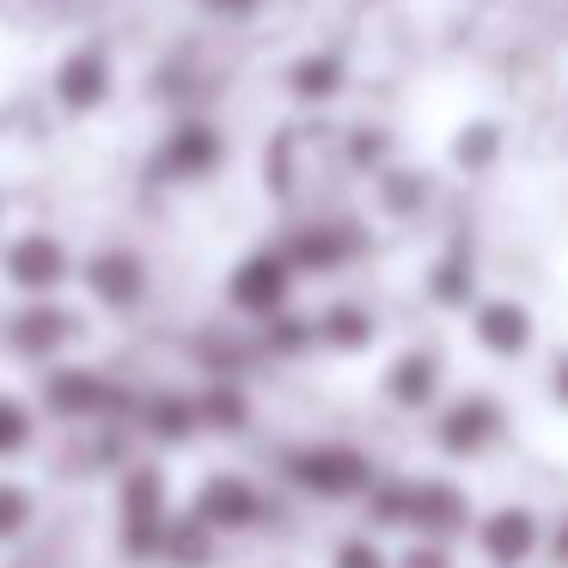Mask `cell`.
Listing matches in <instances>:
<instances>
[{
    "instance_id": "cell-1",
    "label": "cell",
    "mask_w": 568,
    "mask_h": 568,
    "mask_svg": "<svg viewBox=\"0 0 568 568\" xmlns=\"http://www.w3.org/2000/svg\"><path fill=\"white\" fill-rule=\"evenodd\" d=\"M287 483H300L306 495L318 501H361L373 489V458L361 446H343V440H324V446H300L287 458Z\"/></svg>"
},
{
    "instance_id": "cell-2",
    "label": "cell",
    "mask_w": 568,
    "mask_h": 568,
    "mask_svg": "<svg viewBox=\"0 0 568 568\" xmlns=\"http://www.w3.org/2000/svg\"><path fill=\"white\" fill-rule=\"evenodd\" d=\"M477 526V507L453 477H409V531L428 544H453Z\"/></svg>"
},
{
    "instance_id": "cell-3",
    "label": "cell",
    "mask_w": 568,
    "mask_h": 568,
    "mask_svg": "<svg viewBox=\"0 0 568 568\" xmlns=\"http://www.w3.org/2000/svg\"><path fill=\"white\" fill-rule=\"evenodd\" d=\"M470 531H477V550H483L489 568H526L531 556L544 550V519L531 514L526 501L495 507V514H483Z\"/></svg>"
},
{
    "instance_id": "cell-4",
    "label": "cell",
    "mask_w": 568,
    "mask_h": 568,
    "mask_svg": "<svg viewBox=\"0 0 568 568\" xmlns=\"http://www.w3.org/2000/svg\"><path fill=\"white\" fill-rule=\"evenodd\" d=\"M367 251V233L355 221H312V226H294L282 239V257L294 275H318V270H343Z\"/></svg>"
},
{
    "instance_id": "cell-5",
    "label": "cell",
    "mask_w": 568,
    "mask_h": 568,
    "mask_svg": "<svg viewBox=\"0 0 568 568\" xmlns=\"http://www.w3.org/2000/svg\"><path fill=\"white\" fill-rule=\"evenodd\" d=\"M434 440H440L446 458H477V453H489V446L501 440V404H495L489 392L453 397V404L440 409V422H434Z\"/></svg>"
},
{
    "instance_id": "cell-6",
    "label": "cell",
    "mask_w": 568,
    "mask_h": 568,
    "mask_svg": "<svg viewBox=\"0 0 568 568\" xmlns=\"http://www.w3.org/2000/svg\"><path fill=\"white\" fill-rule=\"evenodd\" d=\"M226 300H233L245 318H275V312H287V300H294V270H287V257L282 251L245 257L233 270V282H226Z\"/></svg>"
},
{
    "instance_id": "cell-7",
    "label": "cell",
    "mask_w": 568,
    "mask_h": 568,
    "mask_svg": "<svg viewBox=\"0 0 568 568\" xmlns=\"http://www.w3.org/2000/svg\"><path fill=\"white\" fill-rule=\"evenodd\" d=\"M470 336H477V348H489L495 361H519L538 343V318H531L526 300H477Z\"/></svg>"
},
{
    "instance_id": "cell-8",
    "label": "cell",
    "mask_w": 568,
    "mask_h": 568,
    "mask_svg": "<svg viewBox=\"0 0 568 568\" xmlns=\"http://www.w3.org/2000/svg\"><path fill=\"white\" fill-rule=\"evenodd\" d=\"M190 514L202 519V526L221 538V531H245V526H257L263 519V501H257V489H251L239 470H214L209 483L196 489V507Z\"/></svg>"
},
{
    "instance_id": "cell-9",
    "label": "cell",
    "mask_w": 568,
    "mask_h": 568,
    "mask_svg": "<svg viewBox=\"0 0 568 568\" xmlns=\"http://www.w3.org/2000/svg\"><path fill=\"white\" fill-rule=\"evenodd\" d=\"M0 270H7L13 287L50 300V287L68 282V251H62V239H50V233H19L13 245H7V257H0Z\"/></svg>"
},
{
    "instance_id": "cell-10",
    "label": "cell",
    "mask_w": 568,
    "mask_h": 568,
    "mask_svg": "<svg viewBox=\"0 0 568 568\" xmlns=\"http://www.w3.org/2000/svg\"><path fill=\"white\" fill-rule=\"evenodd\" d=\"M104 99H111V55L80 50L55 68V104H62V111L87 116V111H99Z\"/></svg>"
},
{
    "instance_id": "cell-11",
    "label": "cell",
    "mask_w": 568,
    "mask_h": 568,
    "mask_svg": "<svg viewBox=\"0 0 568 568\" xmlns=\"http://www.w3.org/2000/svg\"><path fill=\"white\" fill-rule=\"evenodd\" d=\"M165 172L172 178H209L214 165L226 160V141L214 123H202V116H190V123H178L172 135H165Z\"/></svg>"
},
{
    "instance_id": "cell-12",
    "label": "cell",
    "mask_w": 568,
    "mask_h": 568,
    "mask_svg": "<svg viewBox=\"0 0 568 568\" xmlns=\"http://www.w3.org/2000/svg\"><path fill=\"white\" fill-rule=\"evenodd\" d=\"M385 397H392L397 409H428L434 397H440V355H428V348L397 355L392 373H385Z\"/></svg>"
},
{
    "instance_id": "cell-13",
    "label": "cell",
    "mask_w": 568,
    "mask_h": 568,
    "mask_svg": "<svg viewBox=\"0 0 568 568\" xmlns=\"http://www.w3.org/2000/svg\"><path fill=\"white\" fill-rule=\"evenodd\" d=\"M87 282L92 294L104 300V306H135L141 294H148V270H141V257H129V251H104V257L87 263Z\"/></svg>"
},
{
    "instance_id": "cell-14",
    "label": "cell",
    "mask_w": 568,
    "mask_h": 568,
    "mask_svg": "<svg viewBox=\"0 0 568 568\" xmlns=\"http://www.w3.org/2000/svg\"><path fill=\"white\" fill-rule=\"evenodd\" d=\"M74 331H80L74 312H68V306H50V300H43V306H31L26 318L13 324V348H19V355H31V361H50Z\"/></svg>"
},
{
    "instance_id": "cell-15",
    "label": "cell",
    "mask_w": 568,
    "mask_h": 568,
    "mask_svg": "<svg viewBox=\"0 0 568 568\" xmlns=\"http://www.w3.org/2000/svg\"><path fill=\"white\" fill-rule=\"evenodd\" d=\"M367 343H373V312H367V306H348V300H336V306L318 312V348L361 355Z\"/></svg>"
},
{
    "instance_id": "cell-16",
    "label": "cell",
    "mask_w": 568,
    "mask_h": 568,
    "mask_svg": "<svg viewBox=\"0 0 568 568\" xmlns=\"http://www.w3.org/2000/svg\"><path fill=\"white\" fill-rule=\"evenodd\" d=\"M116 514L123 519H165V470L160 465H129L123 470V495H116Z\"/></svg>"
},
{
    "instance_id": "cell-17",
    "label": "cell",
    "mask_w": 568,
    "mask_h": 568,
    "mask_svg": "<svg viewBox=\"0 0 568 568\" xmlns=\"http://www.w3.org/2000/svg\"><path fill=\"white\" fill-rule=\"evenodd\" d=\"M160 562H172V568H209L214 562V531L202 526L196 514H172L165 544H160Z\"/></svg>"
},
{
    "instance_id": "cell-18",
    "label": "cell",
    "mask_w": 568,
    "mask_h": 568,
    "mask_svg": "<svg viewBox=\"0 0 568 568\" xmlns=\"http://www.w3.org/2000/svg\"><path fill=\"white\" fill-rule=\"evenodd\" d=\"M43 397H50L62 416H99L104 385H99V373H87V367H55L50 379H43Z\"/></svg>"
},
{
    "instance_id": "cell-19",
    "label": "cell",
    "mask_w": 568,
    "mask_h": 568,
    "mask_svg": "<svg viewBox=\"0 0 568 568\" xmlns=\"http://www.w3.org/2000/svg\"><path fill=\"white\" fill-rule=\"evenodd\" d=\"M287 92H294V99H336V92H343V62H336V55H300V62L287 68Z\"/></svg>"
},
{
    "instance_id": "cell-20",
    "label": "cell",
    "mask_w": 568,
    "mask_h": 568,
    "mask_svg": "<svg viewBox=\"0 0 568 568\" xmlns=\"http://www.w3.org/2000/svg\"><path fill=\"white\" fill-rule=\"evenodd\" d=\"M263 343L275 355H306V348H318V318H306V312H275V318H263Z\"/></svg>"
},
{
    "instance_id": "cell-21",
    "label": "cell",
    "mask_w": 568,
    "mask_h": 568,
    "mask_svg": "<svg viewBox=\"0 0 568 568\" xmlns=\"http://www.w3.org/2000/svg\"><path fill=\"white\" fill-rule=\"evenodd\" d=\"M428 294L440 300V306L465 312V300L477 294V275H470V257H446V263H434V282H428Z\"/></svg>"
},
{
    "instance_id": "cell-22",
    "label": "cell",
    "mask_w": 568,
    "mask_h": 568,
    "mask_svg": "<svg viewBox=\"0 0 568 568\" xmlns=\"http://www.w3.org/2000/svg\"><path fill=\"white\" fill-rule=\"evenodd\" d=\"M202 422V409L190 404V397H160V404H148V428L160 434V440H190Z\"/></svg>"
},
{
    "instance_id": "cell-23",
    "label": "cell",
    "mask_w": 568,
    "mask_h": 568,
    "mask_svg": "<svg viewBox=\"0 0 568 568\" xmlns=\"http://www.w3.org/2000/svg\"><path fill=\"white\" fill-rule=\"evenodd\" d=\"M196 409H202V422H209V428H245V422H251V404L233 392V385H221V392L196 397Z\"/></svg>"
},
{
    "instance_id": "cell-24",
    "label": "cell",
    "mask_w": 568,
    "mask_h": 568,
    "mask_svg": "<svg viewBox=\"0 0 568 568\" xmlns=\"http://www.w3.org/2000/svg\"><path fill=\"white\" fill-rule=\"evenodd\" d=\"M331 568H392V556L379 550V538L355 531V538H343V544L331 550Z\"/></svg>"
},
{
    "instance_id": "cell-25",
    "label": "cell",
    "mask_w": 568,
    "mask_h": 568,
    "mask_svg": "<svg viewBox=\"0 0 568 568\" xmlns=\"http://www.w3.org/2000/svg\"><path fill=\"white\" fill-rule=\"evenodd\" d=\"M26 519H31V495H26V483L0 477V544L19 538V531H26Z\"/></svg>"
},
{
    "instance_id": "cell-26",
    "label": "cell",
    "mask_w": 568,
    "mask_h": 568,
    "mask_svg": "<svg viewBox=\"0 0 568 568\" xmlns=\"http://www.w3.org/2000/svg\"><path fill=\"white\" fill-rule=\"evenodd\" d=\"M495 148H501V135H495V123H470L465 135H458V165H465V172H477V165H489L495 160Z\"/></svg>"
},
{
    "instance_id": "cell-27",
    "label": "cell",
    "mask_w": 568,
    "mask_h": 568,
    "mask_svg": "<svg viewBox=\"0 0 568 568\" xmlns=\"http://www.w3.org/2000/svg\"><path fill=\"white\" fill-rule=\"evenodd\" d=\"M31 440V409L19 397H0V458H13Z\"/></svg>"
},
{
    "instance_id": "cell-28",
    "label": "cell",
    "mask_w": 568,
    "mask_h": 568,
    "mask_svg": "<svg viewBox=\"0 0 568 568\" xmlns=\"http://www.w3.org/2000/svg\"><path fill=\"white\" fill-rule=\"evenodd\" d=\"M397 568H458V556H453V544H428V538H416L404 556H397Z\"/></svg>"
},
{
    "instance_id": "cell-29",
    "label": "cell",
    "mask_w": 568,
    "mask_h": 568,
    "mask_svg": "<svg viewBox=\"0 0 568 568\" xmlns=\"http://www.w3.org/2000/svg\"><path fill=\"white\" fill-rule=\"evenodd\" d=\"M550 556H556V568H568V514L556 519V538H550Z\"/></svg>"
},
{
    "instance_id": "cell-30",
    "label": "cell",
    "mask_w": 568,
    "mask_h": 568,
    "mask_svg": "<svg viewBox=\"0 0 568 568\" xmlns=\"http://www.w3.org/2000/svg\"><path fill=\"white\" fill-rule=\"evenodd\" d=\"M202 7H209V13H226V19H239V13H251L257 0H202Z\"/></svg>"
},
{
    "instance_id": "cell-31",
    "label": "cell",
    "mask_w": 568,
    "mask_h": 568,
    "mask_svg": "<svg viewBox=\"0 0 568 568\" xmlns=\"http://www.w3.org/2000/svg\"><path fill=\"white\" fill-rule=\"evenodd\" d=\"M550 392H556V404H568V355L556 361V373H550Z\"/></svg>"
}]
</instances>
